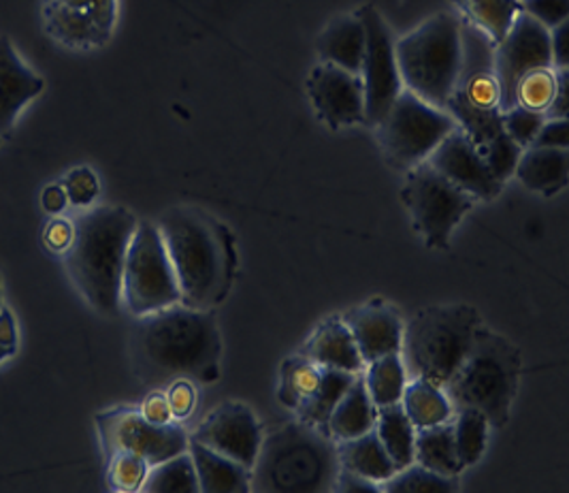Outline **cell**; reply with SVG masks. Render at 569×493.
<instances>
[{
	"instance_id": "6da1fadb",
	"label": "cell",
	"mask_w": 569,
	"mask_h": 493,
	"mask_svg": "<svg viewBox=\"0 0 569 493\" xmlns=\"http://www.w3.org/2000/svg\"><path fill=\"white\" fill-rule=\"evenodd\" d=\"M132 364L143 383L176 378L218 381L222 338L213 312L183 304L137 316L130 334Z\"/></svg>"
},
{
	"instance_id": "7a4b0ae2",
	"label": "cell",
	"mask_w": 569,
	"mask_h": 493,
	"mask_svg": "<svg viewBox=\"0 0 569 493\" xmlns=\"http://www.w3.org/2000/svg\"><path fill=\"white\" fill-rule=\"evenodd\" d=\"M173 263L181 304L211 310L233 280L234 250L227 227L199 209H171L158 223Z\"/></svg>"
},
{
	"instance_id": "3957f363",
	"label": "cell",
	"mask_w": 569,
	"mask_h": 493,
	"mask_svg": "<svg viewBox=\"0 0 569 493\" xmlns=\"http://www.w3.org/2000/svg\"><path fill=\"white\" fill-rule=\"evenodd\" d=\"M139 220L120 206L90 209L76 220V237L64 265L83 299L103 316L122 308V274Z\"/></svg>"
},
{
	"instance_id": "277c9868",
	"label": "cell",
	"mask_w": 569,
	"mask_h": 493,
	"mask_svg": "<svg viewBox=\"0 0 569 493\" xmlns=\"http://www.w3.org/2000/svg\"><path fill=\"white\" fill-rule=\"evenodd\" d=\"M337 442L303 421L286 423L262 436L250 467V492H336Z\"/></svg>"
},
{
	"instance_id": "5b68a950",
	"label": "cell",
	"mask_w": 569,
	"mask_h": 493,
	"mask_svg": "<svg viewBox=\"0 0 569 493\" xmlns=\"http://www.w3.org/2000/svg\"><path fill=\"white\" fill-rule=\"evenodd\" d=\"M520 351L503 336L480 325L457 372L443 385L455 413L473 408L491 427H503L520 385Z\"/></svg>"
},
{
	"instance_id": "8992f818",
	"label": "cell",
	"mask_w": 569,
	"mask_h": 493,
	"mask_svg": "<svg viewBox=\"0 0 569 493\" xmlns=\"http://www.w3.org/2000/svg\"><path fill=\"white\" fill-rule=\"evenodd\" d=\"M480 325V314L467 304L422 308L403 325L399 355L408 378H425L443 390L463 362Z\"/></svg>"
},
{
	"instance_id": "52a82bcc",
	"label": "cell",
	"mask_w": 569,
	"mask_h": 493,
	"mask_svg": "<svg viewBox=\"0 0 569 493\" xmlns=\"http://www.w3.org/2000/svg\"><path fill=\"white\" fill-rule=\"evenodd\" d=\"M401 83L418 99L443 109L461 67V18L438 13L395 43Z\"/></svg>"
},
{
	"instance_id": "ba28073f",
	"label": "cell",
	"mask_w": 569,
	"mask_h": 493,
	"mask_svg": "<svg viewBox=\"0 0 569 493\" xmlns=\"http://www.w3.org/2000/svg\"><path fill=\"white\" fill-rule=\"evenodd\" d=\"M181 304L180 285L154 223H139L130 239L122 274V306L132 316H146Z\"/></svg>"
},
{
	"instance_id": "9c48e42d",
	"label": "cell",
	"mask_w": 569,
	"mask_h": 493,
	"mask_svg": "<svg viewBox=\"0 0 569 493\" xmlns=\"http://www.w3.org/2000/svg\"><path fill=\"white\" fill-rule=\"evenodd\" d=\"M455 129L457 122L446 109L429 105L403 88L378 125V135L390 165L412 169L425 162Z\"/></svg>"
},
{
	"instance_id": "30bf717a",
	"label": "cell",
	"mask_w": 569,
	"mask_h": 493,
	"mask_svg": "<svg viewBox=\"0 0 569 493\" xmlns=\"http://www.w3.org/2000/svg\"><path fill=\"white\" fill-rule=\"evenodd\" d=\"M401 199L429 248H448L452 231L476 204L471 195L446 180L427 160L408 169Z\"/></svg>"
},
{
	"instance_id": "8fae6325",
	"label": "cell",
	"mask_w": 569,
	"mask_h": 493,
	"mask_svg": "<svg viewBox=\"0 0 569 493\" xmlns=\"http://www.w3.org/2000/svg\"><path fill=\"white\" fill-rule=\"evenodd\" d=\"M104 457L134 453L150 466L188 451V432L178 423L154 425L139 408L120 406L94 416Z\"/></svg>"
},
{
	"instance_id": "7c38bea8",
	"label": "cell",
	"mask_w": 569,
	"mask_h": 493,
	"mask_svg": "<svg viewBox=\"0 0 569 493\" xmlns=\"http://www.w3.org/2000/svg\"><path fill=\"white\" fill-rule=\"evenodd\" d=\"M365 27V58H362L361 81L365 90V125L378 127L387 116L390 105L403 90L395 39L387 22L376 7L365 4L357 11Z\"/></svg>"
},
{
	"instance_id": "4fadbf2b",
	"label": "cell",
	"mask_w": 569,
	"mask_h": 493,
	"mask_svg": "<svg viewBox=\"0 0 569 493\" xmlns=\"http://www.w3.org/2000/svg\"><path fill=\"white\" fill-rule=\"evenodd\" d=\"M118 22V0H41V24L53 43L90 52L107 46Z\"/></svg>"
},
{
	"instance_id": "5bb4252c",
	"label": "cell",
	"mask_w": 569,
	"mask_h": 493,
	"mask_svg": "<svg viewBox=\"0 0 569 493\" xmlns=\"http://www.w3.org/2000/svg\"><path fill=\"white\" fill-rule=\"evenodd\" d=\"M552 67L550 32L531 16L520 11L508 34L495 46V78L499 83V107L508 111L517 105L520 79L536 69Z\"/></svg>"
},
{
	"instance_id": "9a60e30c",
	"label": "cell",
	"mask_w": 569,
	"mask_h": 493,
	"mask_svg": "<svg viewBox=\"0 0 569 493\" xmlns=\"http://www.w3.org/2000/svg\"><path fill=\"white\" fill-rule=\"evenodd\" d=\"M192 441L227 455L241 466H254L262 442V427L250 406L227 402L213 408L190 434Z\"/></svg>"
},
{
	"instance_id": "2e32d148",
	"label": "cell",
	"mask_w": 569,
	"mask_h": 493,
	"mask_svg": "<svg viewBox=\"0 0 569 493\" xmlns=\"http://www.w3.org/2000/svg\"><path fill=\"white\" fill-rule=\"evenodd\" d=\"M308 95L318 118L331 129L365 125L361 76L320 62L308 78Z\"/></svg>"
},
{
	"instance_id": "e0dca14e",
	"label": "cell",
	"mask_w": 569,
	"mask_h": 493,
	"mask_svg": "<svg viewBox=\"0 0 569 493\" xmlns=\"http://www.w3.org/2000/svg\"><path fill=\"white\" fill-rule=\"evenodd\" d=\"M448 99L476 107L501 109L499 83L495 78V43L461 18V67L452 95Z\"/></svg>"
},
{
	"instance_id": "ac0fdd59",
	"label": "cell",
	"mask_w": 569,
	"mask_h": 493,
	"mask_svg": "<svg viewBox=\"0 0 569 493\" xmlns=\"http://www.w3.org/2000/svg\"><path fill=\"white\" fill-rule=\"evenodd\" d=\"M427 162L476 201H491L503 188V184L492 178L473 141L459 127L441 139L440 146L431 152Z\"/></svg>"
},
{
	"instance_id": "d6986e66",
	"label": "cell",
	"mask_w": 569,
	"mask_h": 493,
	"mask_svg": "<svg viewBox=\"0 0 569 493\" xmlns=\"http://www.w3.org/2000/svg\"><path fill=\"white\" fill-rule=\"evenodd\" d=\"M343 323L352 332L365 365L401 351L403 321L385 302H369L346 312Z\"/></svg>"
},
{
	"instance_id": "ffe728a7",
	"label": "cell",
	"mask_w": 569,
	"mask_h": 493,
	"mask_svg": "<svg viewBox=\"0 0 569 493\" xmlns=\"http://www.w3.org/2000/svg\"><path fill=\"white\" fill-rule=\"evenodd\" d=\"M43 90L46 79L28 67L7 34H0V137L13 129L24 107Z\"/></svg>"
},
{
	"instance_id": "44dd1931",
	"label": "cell",
	"mask_w": 569,
	"mask_h": 493,
	"mask_svg": "<svg viewBox=\"0 0 569 493\" xmlns=\"http://www.w3.org/2000/svg\"><path fill=\"white\" fill-rule=\"evenodd\" d=\"M301 355L329 369H341L350 374L365 372L361 351L355 342L352 332L339 316L327 318L316 327V332L301 348Z\"/></svg>"
},
{
	"instance_id": "7402d4cb",
	"label": "cell",
	"mask_w": 569,
	"mask_h": 493,
	"mask_svg": "<svg viewBox=\"0 0 569 493\" xmlns=\"http://www.w3.org/2000/svg\"><path fill=\"white\" fill-rule=\"evenodd\" d=\"M188 453L199 479L201 493H248L250 470L201 442L188 441Z\"/></svg>"
},
{
	"instance_id": "603a6c76",
	"label": "cell",
	"mask_w": 569,
	"mask_h": 493,
	"mask_svg": "<svg viewBox=\"0 0 569 493\" xmlns=\"http://www.w3.org/2000/svg\"><path fill=\"white\" fill-rule=\"evenodd\" d=\"M318 53L322 62L336 65L350 73L361 76L365 58V27L357 13L336 18L318 37Z\"/></svg>"
},
{
	"instance_id": "cb8c5ba5",
	"label": "cell",
	"mask_w": 569,
	"mask_h": 493,
	"mask_svg": "<svg viewBox=\"0 0 569 493\" xmlns=\"http://www.w3.org/2000/svg\"><path fill=\"white\" fill-rule=\"evenodd\" d=\"M568 150L529 146L522 150L515 176L525 188L550 197L568 186Z\"/></svg>"
},
{
	"instance_id": "d4e9b609",
	"label": "cell",
	"mask_w": 569,
	"mask_h": 493,
	"mask_svg": "<svg viewBox=\"0 0 569 493\" xmlns=\"http://www.w3.org/2000/svg\"><path fill=\"white\" fill-rule=\"evenodd\" d=\"M337 462L339 467L352 470L378 485H382L397 472V466L390 460L385 444L378 438L376 430L350 441L337 442Z\"/></svg>"
},
{
	"instance_id": "484cf974",
	"label": "cell",
	"mask_w": 569,
	"mask_h": 493,
	"mask_svg": "<svg viewBox=\"0 0 569 493\" xmlns=\"http://www.w3.org/2000/svg\"><path fill=\"white\" fill-rule=\"evenodd\" d=\"M376 415H378V408H376V404L371 402V397L367 393L361 372L352 381L350 390L343 393V397L339 400L333 415L329 418V434L336 442L350 441V438L362 436V434L373 430Z\"/></svg>"
},
{
	"instance_id": "4316f807",
	"label": "cell",
	"mask_w": 569,
	"mask_h": 493,
	"mask_svg": "<svg viewBox=\"0 0 569 493\" xmlns=\"http://www.w3.org/2000/svg\"><path fill=\"white\" fill-rule=\"evenodd\" d=\"M415 462L443 476H459L463 472L457 455L452 418L440 425L416 430Z\"/></svg>"
},
{
	"instance_id": "83f0119b",
	"label": "cell",
	"mask_w": 569,
	"mask_h": 493,
	"mask_svg": "<svg viewBox=\"0 0 569 493\" xmlns=\"http://www.w3.org/2000/svg\"><path fill=\"white\" fill-rule=\"evenodd\" d=\"M373 430L389 451L397 470L415 464L416 427L410 416L406 415L401 402L378 408Z\"/></svg>"
},
{
	"instance_id": "f1b7e54d",
	"label": "cell",
	"mask_w": 569,
	"mask_h": 493,
	"mask_svg": "<svg viewBox=\"0 0 569 493\" xmlns=\"http://www.w3.org/2000/svg\"><path fill=\"white\" fill-rule=\"evenodd\" d=\"M401 406L416 430L440 425L455 416V408L438 385L425 378H412L401 395Z\"/></svg>"
},
{
	"instance_id": "f546056e",
	"label": "cell",
	"mask_w": 569,
	"mask_h": 493,
	"mask_svg": "<svg viewBox=\"0 0 569 493\" xmlns=\"http://www.w3.org/2000/svg\"><path fill=\"white\" fill-rule=\"evenodd\" d=\"M325 367L308 359L306 355L288 357L280 367V387L278 400L288 411L297 413L303 404H308L322 383Z\"/></svg>"
},
{
	"instance_id": "4dcf8cb0",
	"label": "cell",
	"mask_w": 569,
	"mask_h": 493,
	"mask_svg": "<svg viewBox=\"0 0 569 493\" xmlns=\"http://www.w3.org/2000/svg\"><path fill=\"white\" fill-rule=\"evenodd\" d=\"M463 20L485 32L497 46L515 24L520 13V0H455Z\"/></svg>"
},
{
	"instance_id": "1f68e13d",
	"label": "cell",
	"mask_w": 569,
	"mask_h": 493,
	"mask_svg": "<svg viewBox=\"0 0 569 493\" xmlns=\"http://www.w3.org/2000/svg\"><path fill=\"white\" fill-rule=\"evenodd\" d=\"M365 387L371 397V402L376 404V408L390 406L401 402L403 390L408 385V372L399 353L385 355L371 364L365 365Z\"/></svg>"
},
{
	"instance_id": "d6a6232c",
	"label": "cell",
	"mask_w": 569,
	"mask_h": 493,
	"mask_svg": "<svg viewBox=\"0 0 569 493\" xmlns=\"http://www.w3.org/2000/svg\"><path fill=\"white\" fill-rule=\"evenodd\" d=\"M355 378H357V374L325 367L320 387H318L316 395L311 397L310 402L303 404L297 411V418L308 423L311 427H318V430L329 434V418L333 415V411H336L339 400L343 397V393L350 390Z\"/></svg>"
},
{
	"instance_id": "836d02e7",
	"label": "cell",
	"mask_w": 569,
	"mask_h": 493,
	"mask_svg": "<svg viewBox=\"0 0 569 493\" xmlns=\"http://www.w3.org/2000/svg\"><path fill=\"white\" fill-rule=\"evenodd\" d=\"M143 493H199V479L188 451L150 467Z\"/></svg>"
},
{
	"instance_id": "e575fe53",
	"label": "cell",
	"mask_w": 569,
	"mask_h": 493,
	"mask_svg": "<svg viewBox=\"0 0 569 493\" xmlns=\"http://www.w3.org/2000/svg\"><path fill=\"white\" fill-rule=\"evenodd\" d=\"M452 427H455V444H457V455L463 470L480 462V457L487 451V441H489V421L487 416L473 408H461L457 411V416H452Z\"/></svg>"
},
{
	"instance_id": "d590c367",
	"label": "cell",
	"mask_w": 569,
	"mask_h": 493,
	"mask_svg": "<svg viewBox=\"0 0 569 493\" xmlns=\"http://www.w3.org/2000/svg\"><path fill=\"white\" fill-rule=\"evenodd\" d=\"M457 490V476H443L416 462L397 470L380 485V492L387 493H452Z\"/></svg>"
},
{
	"instance_id": "8d00e7d4",
	"label": "cell",
	"mask_w": 569,
	"mask_h": 493,
	"mask_svg": "<svg viewBox=\"0 0 569 493\" xmlns=\"http://www.w3.org/2000/svg\"><path fill=\"white\" fill-rule=\"evenodd\" d=\"M150 467L143 457L134 453H116L107 457V483L113 492H141Z\"/></svg>"
},
{
	"instance_id": "74e56055",
	"label": "cell",
	"mask_w": 569,
	"mask_h": 493,
	"mask_svg": "<svg viewBox=\"0 0 569 493\" xmlns=\"http://www.w3.org/2000/svg\"><path fill=\"white\" fill-rule=\"evenodd\" d=\"M478 152L485 158L492 178L497 183L506 184V180L512 178L515 171H517L518 160L522 156V148L518 146L517 141L506 130H501Z\"/></svg>"
},
{
	"instance_id": "f35d334b",
	"label": "cell",
	"mask_w": 569,
	"mask_h": 493,
	"mask_svg": "<svg viewBox=\"0 0 569 493\" xmlns=\"http://www.w3.org/2000/svg\"><path fill=\"white\" fill-rule=\"evenodd\" d=\"M555 90H557L555 69L552 67L536 69L518 81L517 105L543 114L548 105L552 103Z\"/></svg>"
},
{
	"instance_id": "ab89813d",
	"label": "cell",
	"mask_w": 569,
	"mask_h": 493,
	"mask_svg": "<svg viewBox=\"0 0 569 493\" xmlns=\"http://www.w3.org/2000/svg\"><path fill=\"white\" fill-rule=\"evenodd\" d=\"M543 122H546L543 114L525 109V107H520V105H515V107L508 109V111H501V125H503V130L517 141L522 150L533 144V139H536V135L542 129Z\"/></svg>"
},
{
	"instance_id": "60d3db41",
	"label": "cell",
	"mask_w": 569,
	"mask_h": 493,
	"mask_svg": "<svg viewBox=\"0 0 569 493\" xmlns=\"http://www.w3.org/2000/svg\"><path fill=\"white\" fill-rule=\"evenodd\" d=\"M62 188L67 190V197H69L71 206L90 208L99 199L101 183H99V176L94 174L92 167H76L64 176Z\"/></svg>"
},
{
	"instance_id": "b9f144b4",
	"label": "cell",
	"mask_w": 569,
	"mask_h": 493,
	"mask_svg": "<svg viewBox=\"0 0 569 493\" xmlns=\"http://www.w3.org/2000/svg\"><path fill=\"white\" fill-rule=\"evenodd\" d=\"M520 11L550 30L568 22L569 0H520Z\"/></svg>"
},
{
	"instance_id": "7bdbcfd3",
	"label": "cell",
	"mask_w": 569,
	"mask_h": 493,
	"mask_svg": "<svg viewBox=\"0 0 569 493\" xmlns=\"http://www.w3.org/2000/svg\"><path fill=\"white\" fill-rule=\"evenodd\" d=\"M167 400H169L173 418L181 421V418H188L194 413L197 390L188 378H176L167 390Z\"/></svg>"
},
{
	"instance_id": "ee69618b",
	"label": "cell",
	"mask_w": 569,
	"mask_h": 493,
	"mask_svg": "<svg viewBox=\"0 0 569 493\" xmlns=\"http://www.w3.org/2000/svg\"><path fill=\"white\" fill-rule=\"evenodd\" d=\"M76 237V223L67 220V218H58L53 216L52 220L46 225L43 229V244L52 250L64 255Z\"/></svg>"
},
{
	"instance_id": "f6af8a7d",
	"label": "cell",
	"mask_w": 569,
	"mask_h": 493,
	"mask_svg": "<svg viewBox=\"0 0 569 493\" xmlns=\"http://www.w3.org/2000/svg\"><path fill=\"white\" fill-rule=\"evenodd\" d=\"M533 148H559L568 150L569 146V122L566 118L559 120H546L540 132L536 135Z\"/></svg>"
},
{
	"instance_id": "bcb514c9",
	"label": "cell",
	"mask_w": 569,
	"mask_h": 493,
	"mask_svg": "<svg viewBox=\"0 0 569 493\" xmlns=\"http://www.w3.org/2000/svg\"><path fill=\"white\" fill-rule=\"evenodd\" d=\"M557 76V90L552 97V103L548 105V109L543 111L546 120H559L566 118L568 120L569 109V76L568 69H555Z\"/></svg>"
},
{
	"instance_id": "7dc6e473",
	"label": "cell",
	"mask_w": 569,
	"mask_h": 493,
	"mask_svg": "<svg viewBox=\"0 0 569 493\" xmlns=\"http://www.w3.org/2000/svg\"><path fill=\"white\" fill-rule=\"evenodd\" d=\"M141 415L146 416L150 423L154 425H167V423H173L176 418L171 415V406H169V400H167V393L162 391H152L143 404H141Z\"/></svg>"
},
{
	"instance_id": "c3c4849f",
	"label": "cell",
	"mask_w": 569,
	"mask_h": 493,
	"mask_svg": "<svg viewBox=\"0 0 569 493\" xmlns=\"http://www.w3.org/2000/svg\"><path fill=\"white\" fill-rule=\"evenodd\" d=\"M336 492L341 493H378L380 492V485L365 479L361 474L352 472V470H346V467H339L336 479Z\"/></svg>"
},
{
	"instance_id": "681fc988",
	"label": "cell",
	"mask_w": 569,
	"mask_h": 493,
	"mask_svg": "<svg viewBox=\"0 0 569 493\" xmlns=\"http://www.w3.org/2000/svg\"><path fill=\"white\" fill-rule=\"evenodd\" d=\"M550 56L552 69H568V22L550 28Z\"/></svg>"
},
{
	"instance_id": "f907efd6",
	"label": "cell",
	"mask_w": 569,
	"mask_h": 493,
	"mask_svg": "<svg viewBox=\"0 0 569 493\" xmlns=\"http://www.w3.org/2000/svg\"><path fill=\"white\" fill-rule=\"evenodd\" d=\"M18 344H20V336H18V323L16 316L9 308H0V346L9 351V355L13 357L18 353Z\"/></svg>"
},
{
	"instance_id": "816d5d0a",
	"label": "cell",
	"mask_w": 569,
	"mask_h": 493,
	"mask_svg": "<svg viewBox=\"0 0 569 493\" xmlns=\"http://www.w3.org/2000/svg\"><path fill=\"white\" fill-rule=\"evenodd\" d=\"M67 206H69V197H67V190L62 188V184H50L43 188L41 208L46 209L50 216H60Z\"/></svg>"
},
{
	"instance_id": "f5cc1de1",
	"label": "cell",
	"mask_w": 569,
	"mask_h": 493,
	"mask_svg": "<svg viewBox=\"0 0 569 493\" xmlns=\"http://www.w3.org/2000/svg\"><path fill=\"white\" fill-rule=\"evenodd\" d=\"M9 357H11V355H9V351H7V348H2V346H0V364H2V362H4V359H9Z\"/></svg>"
},
{
	"instance_id": "db71d44e",
	"label": "cell",
	"mask_w": 569,
	"mask_h": 493,
	"mask_svg": "<svg viewBox=\"0 0 569 493\" xmlns=\"http://www.w3.org/2000/svg\"><path fill=\"white\" fill-rule=\"evenodd\" d=\"M4 304H2V280H0V308H2Z\"/></svg>"
}]
</instances>
